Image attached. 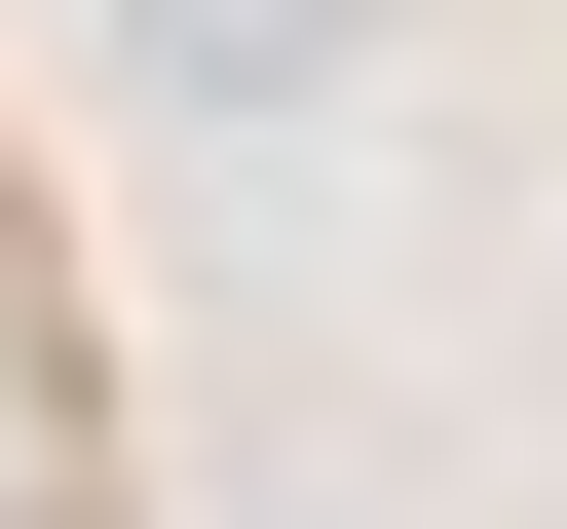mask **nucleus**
Returning <instances> with one entry per match:
<instances>
[{"instance_id":"f257e3e1","label":"nucleus","mask_w":567,"mask_h":529,"mask_svg":"<svg viewBox=\"0 0 567 529\" xmlns=\"http://www.w3.org/2000/svg\"><path fill=\"white\" fill-rule=\"evenodd\" d=\"M114 39H152V114H303V76L379 39V0H114Z\"/></svg>"}]
</instances>
